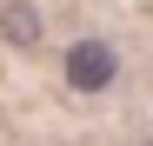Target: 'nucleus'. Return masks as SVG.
<instances>
[{
    "instance_id": "f257e3e1",
    "label": "nucleus",
    "mask_w": 153,
    "mask_h": 146,
    "mask_svg": "<svg viewBox=\"0 0 153 146\" xmlns=\"http://www.w3.org/2000/svg\"><path fill=\"white\" fill-rule=\"evenodd\" d=\"M60 80H67V93H80V100L113 93V86H120V46H113L107 33H80V40H67V53H60Z\"/></svg>"
},
{
    "instance_id": "f03ea898",
    "label": "nucleus",
    "mask_w": 153,
    "mask_h": 146,
    "mask_svg": "<svg viewBox=\"0 0 153 146\" xmlns=\"http://www.w3.org/2000/svg\"><path fill=\"white\" fill-rule=\"evenodd\" d=\"M47 0H0V40L13 53H40L47 46Z\"/></svg>"
}]
</instances>
